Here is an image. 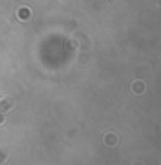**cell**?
Here are the masks:
<instances>
[{
  "label": "cell",
  "mask_w": 161,
  "mask_h": 165,
  "mask_svg": "<svg viewBox=\"0 0 161 165\" xmlns=\"http://www.w3.org/2000/svg\"><path fill=\"white\" fill-rule=\"evenodd\" d=\"M4 122H5V118H4V115L0 113V125H4Z\"/></svg>",
  "instance_id": "2"
},
{
  "label": "cell",
  "mask_w": 161,
  "mask_h": 165,
  "mask_svg": "<svg viewBox=\"0 0 161 165\" xmlns=\"http://www.w3.org/2000/svg\"><path fill=\"white\" fill-rule=\"evenodd\" d=\"M12 106H14V101H12L11 97L0 99V109H2V111H9V109H12Z\"/></svg>",
  "instance_id": "1"
}]
</instances>
